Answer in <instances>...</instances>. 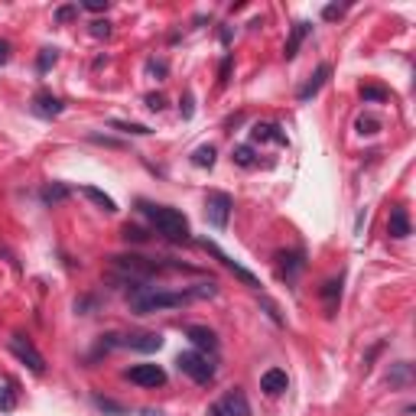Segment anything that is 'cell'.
Here are the masks:
<instances>
[{"label": "cell", "mask_w": 416, "mask_h": 416, "mask_svg": "<svg viewBox=\"0 0 416 416\" xmlns=\"http://www.w3.org/2000/svg\"><path fill=\"white\" fill-rule=\"evenodd\" d=\"M7 62H10V43L0 39V65H7Z\"/></svg>", "instance_id": "cell-36"}, {"label": "cell", "mask_w": 416, "mask_h": 416, "mask_svg": "<svg viewBox=\"0 0 416 416\" xmlns=\"http://www.w3.org/2000/svg\"><path fill=\"white\" fill-rule=\"evenodd\" d=\"M410 234V218L403 208H393L390 212V238H407Z\"/></svg>", "instance_id": "cell-18"}, {"label": "cell", "mask_w": 416, "mask_h": 416, "mask_svg": "<svg viewBox=\"0 0 416 416\" xmlns=\"http://www.w3.org/2000/svg\"><path fill=\"white\" fill-rule=\"evenodd\" d=\"M13 403H16V397H13L10 390L0 393V410H13Z\"/></svg>", "instance_id": "cell-35"}, {"label": "cell", "mask_w": 416, "mask_h": 416, "mask_svg": "<svg viewBox=\"0 0 416 416\" xmlns=\"http://www.w3.org/2000/svg\"><path fill=\"white\" fill-rule=\"evenodd\" d=\"M117 339H121V335H117ZM117 345L133 348V351H156V348L163 345V339L160 335H153V332H143V335H124Z\"/></svg>", "instance_id": "cell-12"}, {"label": "cell", "mask_w": 416, "mask_h": 416, "mask_svg": "<svg viewBox=\"0 0 416 416\" xmlns=\"http://www.w3.org/2000/svg\"><path fill=\"white\" fill-rule=\"evenodd\" d=\"M85 10H92V13H101V10H108V4H101V0H88Z\"/></svg>", "instance_id": "cell-37"}, {"label": "cell", "mask_w": 416, "mask_h": 416, "mask_svg": "<svg viewBox=\"0 0 416 416\" xmlns=\"http://www.w3.org/2000/svg\"><path fill=\"white\" fill-rule=\"evenodd\" d=\"M140 212L150 218L156 231L163 234L166 241H189V221L179 208L170 205H150V202H140Z\"/></svg>", "instance_id": "cell-2"}, {"label": "cell", "mask_w": 416, "mask_h": 416, "mask_svg": "<svg viewBox=\"0 0 416 416\" xmlns=\"http://www.w3.org/2000/svg\"><path fill=\"white\" fill-rule=\"evenodd\" d=\"M234 163H238V166H244V170H247V166H254V150H251V147H234Z\"/></svg>", "instance_id": "cell-22"}, {"label": "cell", "mask_w": 416, "mask_h": 416, "mask_svg": "<svg viewBox=\"0 0 416 416\" xmlns=\"http://www.w3.org/2000/svg\"><path fill=\"white\" fill-rule=\"evenodd\" d=\"M231 208H234V199L228 192H208V199H205V218H208V224H215L218 231H221V228H228Z\"/></svg>", "instance_id": "cell-5"}, {"label": "cell", "mask_w": 416, "mask_h": 416, "mask_svg": "<svg viewBox=\"0 0 416 416\" xmlns=\"http://www.w3.org/2000/svg\"><path fill=\"white\" fill-rule=\"evenodd\" d=\"M124 378L137 387H163L166 384V371L160 364H133V368L124 371Z\"/></svg>", "instance_id": "cell-6"}, {"label": "cell", "mask_w": 416, "mask_h": 416, "mask_svg": "<svg viewBox=\"0 0 416 416\" xmlns=\"http://www.w3.org/2000/svg\"><path fill=\"white\" fill-rule=\"evenodd\" d=\"M358 131H361V133H378L381 131V121H374V117H361V121H358Z\"/></svg>", "instance_id": "cell-27"}, {"label": "cell", "mask_w": 416, "mask_h": 416, "mask_svg": "<svg viewBox=\"0 0 416 416\" xmlns=\"http://www.w3.org/2000/svg\"><path fill=\"white\" fill-rule=\"evenodd\" d=\"M111 127H117V131H124V133H137V137H147V133H150V127H143V124H124V121H114Z\"/></svg>", "instance_id": "cell-24"}, {"label": "cell", "mask_w": 416, "mask_h": 416, "mask_svg": "<svg viewBox=\"0 0 416 416\" xmlns=\"http://www.w3.org/2000/svg\"><path fill=\"white\" fill-rule=\"evenodd\" d=\"M124 238H127V241H143L147 234L140 231V228H131V224H127V228H124Z\"/></svg>", "instance_id": "cell-34"}, {"label": "cell", "mask_w": 416, "mask_h": 416, "mask_svg": "<svg viewBox=\"0 0 416 416\" xmlns=\"http://www.w3.org/2000/svg\"><path fill=\"white\" fill-rule=\"evenodd\" d=\"M192 163L195 166H212V163H215V147H208V143L205 147H199L192 153Z\"/></svg>", "instance_id": "cell-21"}, {"label": "cell", "mask_w": 416, "mask_h": 416, "mask_svg": "<svg viewBox=\"0 0 416 416\" xmlns=\"http://www.w3.org/2000/svg\"><path fill=\"white\" fill-rule=\"evenodd\" d=\"M176 364L185 378H192L195 384H208V381L215 378V364L208 361L202 351H182V355L176 358Z\"/></svg>", "instance_id": "cell-4"}, {"label": "cell", "mask_w": 416, "mask_h": 416, "mask_svg": "<svg viewBox=\"0 0 416 416\" xmlns=\"http://www.w3.org/2000/svg\"><path fill=\"white\" fill-rule=\"evenodd\" d=\"M390 94H387V88H378V85H364L361 88V101L368 104V101H374V104H381V101H387Z\"/></svg>", "instance_id": "cell-20"}, {"label": "cell", "mask_w": 416, "mask_h": 416, "mask_svg": "<svg viewBox=\"0 0 416 416\" xmlns=\"http://www.w3.org/2000/svg\"><path fill=\"white\" fill-rule=\"evenodd\" d=\"M251 137L254 140H273V143H286V137L280 133L277 124H257L254 131H251Z\"/></svg>", "instance_id": "cell-19"}, {"label": "cell", "mask_w": 416, "mask_h": 416, "mask_svg": "<svg viewBox=\"0 0 416 416\" xmlns=\"http://www.w3.org/2000/svg\"><path fill=\"white\" fill-rule=\"evenodd\" d=\"M283 261H290V263H283V273L286 277H296V273L302 270V251H296L293 257H283Z\"/></svg>", "instance_id": "cell-23"}, {"label": "cell", "mask_w": 416, "mask_h": 416, "mask_svg": "<svg viewBox=\"0 0 416 416\" xmlns=\"http://www.w3.org/2000/svg\"><path fill=\"white\" fill-rule=\"evenodd\" d=\"M49 65H55V49H43L39 53V72H49Z\"/></svg>", "instance_id": "cell-26"}, {"label": "cell", "mask_w": 416, "mask_h": 416, "mask_svg": "<svg viewBox=\"0 0 416 416\" xmlns=\"http://www.w3.org/2000/svg\"><path fill=\"white\" fill-rule=\"evenodd\" d=\"M218 293V286L208 280V283H199V286H189V290H156V286L143 283V286H131V309L140 312V316H150V312H163V309H179L185 302L192 300H212Z\"/></svg>", "instance_id": "cell-1"}, {"label": "cell", "mask_w": 416, "mask_h": 416, "mask_svg": "<svg viewBox=\"0 0 416 416\" xmlns=\"http://www.w3.org/2000/svg\"><path fill=\"white\" fill-rule=\"evenodd\" d=\"M65 195H69V189H62V185H55V189H46V192H43V199H46V202H53V205H55V202H62Z\"/></svg>", "instance_id": "cell-29"}, {"label": "cell", "mask_w": 416, "mask_h": 416, "mask_svg": "<svg viewBox=\"0 0 416 416\" xmlns=\"http://www.w3.org/2000/svg\"><path fill=\"white\" fill-rule=\"evenodd\" d=\"M94 403H98V410H104V413H114V416H124V413H127V410H124L121 403H114V400H104V397H98V400H94Z\"/></svg>", "instance_id": "cell-25"}, {"label": "cell", "mask_w": 416, "mask_h": 416, "mask_svg": "<svg viewBox=\"0 0 416 416\" xmlns=\"http://www.w3.org/2000/svg\"><path fill=\"white\" fill-rule=\"evenodd\" d=\"M228 69H231V59H224V65H221V85L228 82Z\"/></svg>", "instance_id": "cell-39"}, {"label": "cell", "mask_w": 416, "mask_h": 416, "mask_svg": "<svg viewBox=\"0 0 416 416\" xmlns=\"http://www.w3.org/2000/svg\"><path fill=\"white\" fill-rule=\"evenodd\" d=\"M329 75H332V69H329V65H319V69H316V75H312V78L306 82V85L300 88V94H296V98H300V101H312L319 92H322V85H325V82H329Z\"/></svg>", "instance_id": "cell-13"}, {"label": "cell", "mask_w": 416, "mask_h": 416, "mask_svg": "<svg viewBox=\"0 0 416 416\" xmlns=\"http://www.w3.org/2000/svg\"><path fill=\"white\" fill-rule=\"evenodd\" d=\"M341 13H345V7H339V4H329V7L322 10V20H339Z\"/></svg>", "instance_id": "cell-31"}, {"label": "cell", "mask_w": 416, "mask_h": 416, "mask_svg": "<svg viewBox=\"0 0 416 416\" xmlns=\"http://www.w3.org/2000/svg\"><path fill=\"white\" fill-rule=\"evenodd\" d=\"M75 13H78V7H59V10H55V20H59V23H65V20H72Z\"/></svg>", "instance_id": "cell-33"}, {"label": "cell", "mask_w": 416, "mask_h": 416, "mask_svg": "<svg viewBox=\"0 0 416 416\" xmlns=\"http://www.w3.org/2000/svg\"><path fill=\"white\" fill-rule=\"evenodd\" d=\"M163 270V263L147 261V257H137V254H127V257H114L111 263V277L124 286H143L156 277Z\"/></svg>", "instance_id": "cell-3"}, {"label": "cell", "mask_w": 416, "mask_h": 416, "mask_svg": "<svg viewBox=\"0 0 416 416\" xmlns=\"http://www.w3.org/2000/svg\"><path fill=\"white\" fill-rule=\"evenodd\" d=\"M185 335H189V341H192V345L199 348V351H212V355L218 351L215 332L205 329V325H189V329H185Z\"/></svg>", "instance_id": "cell-11"}, {"label": "cell", "mask_w": 416, "mask_h": 416, "mask_svg": "<svg viewBox=\"0 0 416 416\" xmlns=\"http://www.w3.org/2000/svg\"><path fill=\"white\" fill-rule=\"evenodd\" d=\"M147 72H150V75H166V62H156V59H150L147 62Z\"/></svg>", "instance_id": "cell-32"}, {"label": "cell", "mask_w": 416, "mask_h": 416, "mask_svg": "<svg viewBox=\"0 0 416 416\" xmlns=\"http://www.w3.org/2000/svg\"><path fill=\"white\" fill-rule=\"evenodd\" d=\"M82 195H85L88 202H94L98 208H104V212H117L114 199H111L108 192H101V189H94V185H82Z\"/></svg>", "instance_id": "cell-16"}, {"label": "cell", "mask_w": 416, "mask_h": 416, "mask_svg": "<svg viewBox=\"0 0 416 416\" xmlns=\"http://www.w3.org/2000/svg\"><path fill=\"white\" fill-rule=\"evenodd\" d=\"M208 416H251V403L241 390H228L215 407L208 410Z\"/></svg>", "instance_id": "cell-9"}, {"label": "cell", "mask_w": 416, "mask_h": 416, "mask_svg": "<svg viewBox=\"0 0 416 416\" xmlns=\"http://www.w3.org/2000/svg\"><path fill=\"white\" fill-rule=\"evenodd\" d=\"M387 381H390V387H410V381H413V368H410L407 361L393 364L390 374H387Z\"/></svg>", "instance_id": "cell-17"}, {"label": "cell", "mask_w": 416, "mask_h": 416, "mask_svg": "<svg viewBox=\"0 0 416 416\" xmlns=\"http://www.w3.org/2000/svg\"><path fill=\"white\" fill-rule=\"evenodd\" d=\"M286 387H290V378H286V371H283V368H270V371H263L261 390L267 393V397H280V393H286Z\"/></svg>", "instance_id": "cell-10"}, {"label": "cell", "mask_w": 416, "mask_h": 416, "mask_svg": "<svg viewBox=\"0 0 416 416\" xmlns=\"http://www.w3.org/2000/svg\"><path fill=\"white\" fill-rule=\"evenodd\" d=\"M335 296H341V280H329L322 290V300H335Z\"/></svg>", "instance_id": "cell-28"}, {"label": "cell", "mask_w": 416, "mask_h": 416, "mask_svg": "<svg viewBox=\"0 0 416 416\" xmlns=\"http://www.w3.org/2000/svg\"><path fill=\"white\" fill-rule=\"evenodd\" d=\"M92 36L108 39L111 36V23H108V20H98V23H92Z\"/></svg>", "instance_id": "cell-30"}, {"label": "cell", "mask_w": 416, "mask_h": 416, "mask_svg": "<svg viewBox=\"0 0 416 416\" xmlns=\"http://www.w3.org/2000/svg\"><path fill=\"white\" fill-rule=\"evenodd\" d=\"M309 30H312V26H309V23H296L293 30H290V39H286V46H283V55H286V59H293V55L300 53L302 39L309 36Z\"/></svg>", "instance_id": "cell-14"}, {"label": "cell", "mask_w": 416, "mask_h": 416, "mask_svg": "<svg viewBox=\"0 0 416 416\" xmlns=\"http://www.w3.org/2000/svg\"><path fill=\"white\" fill-rule=\"evenodd\" d=\"M7 348H10V351H13V355H16V361H23L26 368L33 371V374H43V371H46V358L39 355V351H36V348H33L26 339H20V335H13V339L7 341Z\"/></svg>", "instance_id": "cell-7"}, {"label": "cell", "mask_w": 416, "mask_h": 416, "mask_svg": "<svg viewBox=\"0 0 416 416\" xmlns=\"http://www.w3.org/2000/svg\"><path fill=\"white\" fill-rule=\"evenodd\" d=\"M202 247H205V251H208L212 257H215V261H221V267H228V270H231V273L241 280V283H247L251 290H261V283H257V277H254V273H251V270H244L238 261H231V257L224 254V251L215 244V241H202Z\"/></svg>", "instance_id": "cell-8"}, {"label": "cell", "mask_w": 416, "mask_h": 416, "mask_svg": "<svg viewBox=\"0 0 416 416\" xmlns=\"http://www.w3.org/2000/svg\"><path fill=\"white\" fill-rule=\"evenodd\" d=\"M33 104H36V114H43V117H55V114H62V101H59V98H53V94H46V92H39Z\"/></svg>", "instance_id": "cell-15"}, {"label": "cell", "mask_w": 416, "mask_h": 416, "mask_svg": "<svg viewBox=\"0 0 416 416\" xmlns=\"http://www.w3.org/2000/svg\"><path fill=\"white\" fill-rule=\"evenodd\" d=\"M147 108L150 111H160L163 108V98H160V94H150V98H147Z\"/></svg>", "instance_id": "cell-38"}, {"label": "cell", "mask_w": 416, "mask_h": 416, "mask_svg": "<svg viewBox=\"0 0 416 416\" xmlns=\"http://www.w3.org/2000/svg\"><path fill=\"white\" fill-rule=\"evenodd\" d=\"M140 416H166V413H160V410H143Z\"/></svg>", "instance_id": "cell-40"}]
</instances>
